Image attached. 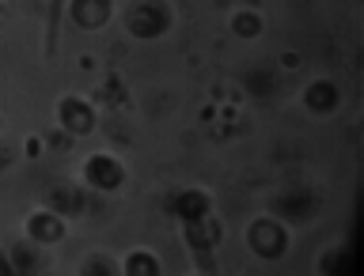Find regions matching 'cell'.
Listing matches in <instances>:
<instances>
[{"label": "cell", "mask_w": 364, "mask_h": 276, "mask_svg": "<svg viewBox=\"0 0 364 276\" xmlns=\"http://www.w3.org/2000/svg\"><path fill=\"white\" fill-rule=\"evenodd\" d=\"M31 235L50 243V238L61 235V227H57V220H50V216H34V220H31Z\"/></svg>", "instance_id": "obj_1"}, {"label": "cell", "mask_w": 364, "mask_h": 276, "mask_svg": "<svg viewBox=\"0 0 364 276\" xmlns=\"http://www.w3.org/2000/svg\"><path fill=\"white\" fill-rule=\"evenodd\" d=\"M61 118H65V125L73 121L76 129H84V125H87V114H84V106H80V102H61Z\"/></svg>", "instance_id": "obj_2"}]
</instances>
